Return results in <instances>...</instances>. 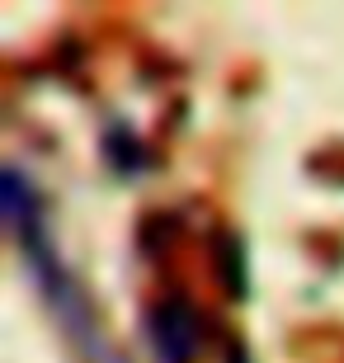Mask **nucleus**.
Wrapping results in <instances>:
<instances>
[{
	"mask_svg": "<svg viewBox=\"0 0 344 363\" xmlns=\"http://www.w3.org/2000/svg\"><path fill=\"white\" fill-rule=\"evenodd\" d=\"M156 363H199L208 350V316L189 293H160L142 316Z\"/></svg>",
	"mask_w": 344,
	"mask_h": 363,
	"instance_id": "nucleus-1",
	"label": "nucleus"
},
{
	"mask_svg": "<svg viewBox=\"0 0 344 363\" xmlns=\"http://www.w3.org/2000/svg\"><path fill=\"white\" fill-rule=\"evenodd\" d=\"M104 156H109V170H118V175H142L146 170V147L123 123H113L104 133Z\"/></svg>",
	"mask_w": 344,
	"mask_h": 363,
	"instance_id": "nucleus-2",
	"label": "nucleus"
},
{
	"mask_svg": "<svg viewBox=\"0 0 344 363\" xmlns=\"http://www.w3.org/2000/svg\"><path fill=\"white\" fill-rule=\"evenodd\" d=\"M217 269H222V283H231V297H245V255H240V241L231 231H217Z\"/></svg>",
	"mask_w": 344,
	"mask_h": 363,
	"instance_id": "nucleus-3",
	"label": "nucleus"
}]
</instances>
